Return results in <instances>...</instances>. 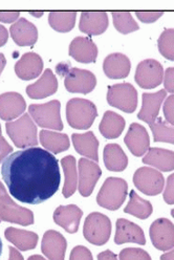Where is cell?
I'll use <instances>...</instances> for the list:
<instances>
[{"instance_id": "obj_1", "label": "cell", "mask_w": 174, "mask_h": 260, "mask_svg": "<svg viewBox=\"0 0 174 260\" xmlns=\"http://www.w3.org/2000/svg\"><path fill=\"white\" fill-rule=\"evenodd\" d=\"M2 174L12 197L29 205H39L53 198L61 183L58 159L39 147L8 155L3 161Z\"/></svg>"}, {"instance_id": "obj_33", "label": "cell", "mask_w": 174, "mask_h": 260, "mask_svg": "<svg viewBox=\"0 0 174 260\" xmlns=\"http://www.w3.org/2000/svg\"><path fill=\"white\" fill-rule=\"evenodd\" d=\"M6 237L13 241L16 246L20 247L21 249H31L36 246V242L38 240V236L35 233L26 232V231H19L9 228L6 231Z\"/></svg>"}, {"instance_id": "obj_30", "label": "cell", "mask_w": 174, "mask_h": 260, "mask_svg": "<svg viewBox=\"0 0 174 260\" xmlns=\"http://www.w3.org/2000/svg\"><path fill=\"white\" fill-rule=\"evenodd\" d=\"M153 211V207L149 201L143 200L134 190L130 191L129 203L125 207L124 212L133 215L140 219H147Z\"/></svg>"}, {"instance_id": "obj_40", "label": "cell", "mask_w": 174, "mask_h": 260, "mask_svg": "<svg viewBox=\"0 0 174 260\" xmlns=\"http://www.w3.org/2000/svg\"><path fill=\"white\" fill-rule=\"evenodd\" d=\"M164 201L168 205H174V173L167 178L166 189L164 191Z\"/></svg>"}, {"instance_id": "obj_16", "label": "cell", "mask_w": 174, "mask_h": 260, "mask_svg": "<svg viewBox=\"0 0 174 260\" xmlns=\"http://www.w3.org/2000/svg\"><path fill=\"white\" fill-rule=\"evenodd\" d=\"M167 95V91L165 89L159 90L154 93L144 92L142 95L143 99V105H142L141 111L138 112L137 118L141 121H144L147 124L151 125L159 118V112L161 105Z\"/></svg>"}, {"instance_id": "obj_17", "label": "cell", "mask_w": 174, "mask_h": 260, "mask_svg": "<svg viewBox=\"0 0 174 260\" xmlns=\"http://www.w3.org/2000/svg\"><path fill=\"white\" fill-rule=\"evenodd\" d=\"M83 216V211L76 205L60 206L54 213V220L66 232L74 234L78 231Z\"/></svg>"}, {"instance_id": "obj_50", "label": "cell", "mask_w": 174, "mask_h": 260, "mask_svg": "<svg viewBox=\"0 0 174 260\" xmlns=\"http://www.w3.org/2000/svg\"><path fill=\"white\" fill-rule=\"evenodd\" d=\"M3 249H4V243H3L2 238H0V256H2V254H3Z\"/></svg>"}, {"instance_id": "obj_43", "label": "cell", "mask_w": 174, "mask_h": 260, "mask_svg": "<svg viewBox=\"0 0 174 260\" xmlns=\"http://www.w3.org/2000/svg\"><path fill=\"white\" fill-rule=\"evenodd\" d=\"M19 15V12H0V21L11 23L16 19H18Z\"/></svg>"}, {"instance_id": "obj_46", "label": "cell", "mask_w": 174, "mask_h": 260, "mask_svg": "<svg viewBox=\"0 0 174 260\" xmlns=\"http://www.w3.org/2000/svg\"><path fill=\"white\" fill-rule=\"evenodd\" d=\"M8 39H9L8 29L4 25L0 24V47L4 46L7 43Z\"/></svg>"}, {"instance_id": "obj_39", "label": "cell", "mask_w": 174, "mask_h": 260, "mask_svg": "<svg viewBox=\"0 0 174 260\" xmlns=\"http://www.w3.org/2000/svg\"><path fill=\"white\" fill-rule=\"evenodd\" d=\"M163 111L166 118V122L174 126V94H171L167 98V100L164 103Z\"/></svg>"}, {"instance_id": "obj_26", "label": "cell", "mask_w": 174, "mask_h": 260, "mask_svg": "<svg viewBox=\"0 0 174 260\" xmlns=\"http://www.w3.org/2000/svg\"><path fill=\"white\" fill-rule=\"evenodd\" d=\"M105 167L109 171L122 172L128 166V157L118 144H107L103 150Z\"/></svg>"}, {"instance_id": "obj_9", "label": "cell", "mask_w": 174, "mask_h": 260, "mask_svg": "<svg viewBox=\"0 0 174 260\" xmlns=\"http://www.w3.org/2000/svg\"><path fill=\"white\" fill-rule=\"evenodd\" d=\"M164 78L163 65L154 59H146L137 64L134 80L140 87L155 88L162 84Z\"/></svg>"}, {"instance_id": "obj_22", "label": "cell", "mask_w": 174, "mask_h": 260, "mask_svg": "<svg viewBox=\"0 0 174 260\" xmlns=\"http://www.w3.org/2000/svg\"><path fill=\"white\" fill-rule=\"evenodd\" d=\"M43 61L36 53H26L15 64V73L22 80L35 79L42 73Z\"/></svg>"}, {"instance_id": "obj_37", "label": "cell", "mask_w": 174, "mask_h": 260, "mask_svg": "<svg viewBox=\"0 0 174 260\" xmlns=\"http://www.w3.org/2000/svg\"><path fill=\"white\" fill-rule=\"evenodd\" d=\"M120 260H151L150 255L142 249L126 248L119 255Z\"/></svg>"}, {"instance_id": "obj_4", "label": "cell", "mask_w": 174, "mask_h": 260, "mask_svg": "<svg viewBox=\"0 0 174 260\" xmlns=\"http://www.w3.org/2000/svg\"><path fill=\"white\" fill-rule=\"evenodd\" d=\"M127 194V182L120 177H108L98 193L97 203L102 208L116 211L121 208Z\"/></svg>"}, {"instance_id": "obj_32", "label": "cell", "mask_w": 174, "mask_h": 260, "mask_svg": "<svg viewBox=\"0 0 174 260\" xmlns=\"http://www.w3.org/2000/svg\"><path fill=\"white\" fill-rule=\"evenodd\" d=\"M76 12H51L49 23L52 28L60 32L71 31L76 23Z\"/></svg>"}, {"instance_id": "obj_10", "label": "cell", "mask_w": 174, "mask_h": 260, "mask_svg": "<svg viewBox=\"0 0 174 260\" xmlns=\"http://www.w3.org/2000/svg\"><path fill=\"white\" fill-rule=\"evenodd\" d=\"M133 184L142 193L154 197L163 192L165 178L161 171L154 168L141 167L133 174Z\"/></svg>"}, {"instance_id": "obj_49", "label": "cell", "mask_w": 174, "mask_h": 260, "mask_svg": "<svg viewBox=\"0 0 174 260\" xmlns=\"http://www.w3.org/2000/svg\"><path fill=\"white\" fill-rule=\"evenodd\" d=\"M5 142H6V140L2 136V126H0V145H2L3 143H5Z\"/></svg>"}, {"instance_id": "obj_2", "label": "cell", "mask_w": 174, "mask_h": 260, "mask_svg": "<svg viewBox=\"0 0 174 260\" xmlns=\"http://www.w3.org/2000/svg\"><path fill=\"white\" fill-rule=\"evenodd\" d=\"M57 73L64 76L65 88L73 93H89L97 85V79L91 72L71 68L68 63H60L56 68Z\"/></svg>"}, {"instance_id": "obj_36", "label": "cell", "mask_w": 174, "mask_h": 260, "mask_svg": "<svg viewBox=\"0 0 174 260\" xmlns=\"http://www.w3.org/2000/svg\"><path fill=\"white\" fill-rule=\"evenodd\" d=\"M157 46L163 57L174 61V28H167L162 32Z\"/></svg>"}, {"instance_id": "obj_25", "label": "cell", "mask_w": 174, "mask_h": 260, "mask_svg": "<svg viewBox=\"0 0 174 260\" xmlns=\"http://www.w3.org/2000/svg\"><path fill=\"white\" fill-rule=\"evenodd\" d=\"M146 165H150L160 171L169 172L174 170V151L153 147L148 150V153L142 159Z\"/></svg>"}, {"instance_id": "obj_51", "label": "cell", "mask_w": 174, "mask_h": 260, "mask_svg": "<svg viewBox=\"0 0 174 260\" xmlns=\"http://www.w3.org/2000/svg\"><path fill=\"white\" fill-rule=\"evenodd\" d=\"M171 215H172V217L174 218V209H173V210H171Z\"/></svg>"}, {"instance_id": "obj_19", "label": "cell", "mask_w": 174, "mask_h": 260, "mask_svg": "<svg viewBox=\"0 0 174 260\" xmlns=\"http://www.w3.org/2000/svg\"><path fill=\"white\" fill-rule=\"evenodd\" d=\"M58 90V80L52 70L47 69L36 83L26 87V94L30 99H44L56 93Z\"/></svg>"}, {"instance_id": "obj_41", "label": "cell", "mask_w": 174, "mask_h": 260, "mask_svg": "<svg viewBox=\"0 0 174 260\" xmlns=\"http://www.w3.org/2000/svg\"><path fill=\"white\" fill-rule=\"evenodd\" d=\"M163 12H136V17L142 21L146 23H152L163 16Z\"/></svg>"}, {"instance_id": "obj_11", "label": "cell", "mask_w": 174, "mask_h": 260, "mask_svg": "<svg viewBox=\"0 0 174 260\" xmlns=\"http://www.w3.org/2000/svg\"><path fill=\"white\" fill-rule=\"evenodd\" d=\"M79 193L88 198L102 175V170L98 162L87 158L79 159Z\"/></svg>"}, {"instance_id": "obj_13", "label": "cell", "mask_w": 174, "mask_h": 260, "mask_svg": "<svg viewBox=\"0 0 174 260\" xmlns=\"http://www.w3.org/2000/svg\"><path fill=\"white\" fill-rule=\"evenodd\" d=\"M124 143L129 151L135 156L144 155L150 149V138L144 126L132 123L128 133L124 139Z\"/></svg>"}, {"instance_id": "obj_23", "label": "cell", "mask_w": 174, "mask_h": 260, "mask_svg": "<svg viewBox=\"0 0 174 260\" xmlns=\"http://www.w3.org/2000/svg\"><path fill=\"white\" fill-rule=\"evenodd\" d=\"M103 70L109 79H124L130 73L131 63L124 54H110L104 60Z\"/></svg>"}, {"instance_id": "obj_6", "label": "cell", "mask_w": 174, "mask_h": 260, "mask_svg": "<svg viewBox=\"0 0 174 260\" xmlns=\"http://www.w3.org/2000/svg\"><path fill=\"white\" fill-rule=\"evenodd\" d=\"M83 235L91 245L104 246L112 235V221L100 212H92L84 221Z\"/></svg>"}, {"instance_id": "obj_27", "label": "cell", "mask_w": 174, "mask_h": 260, "mask_svg": "<svg viewBox=\"0 0 174 260\" xmlns=\"http://www.w3.org/2000/svg\"><path fill=\"white\" fill-rule=\"evenodd\" d=\"M66 240L56 231H47L44 234L42 251L52 260H64Z\"/></svg>"}, {"instance_id": "obj_31", "label": "cell", "mask_w": 174, "mask_h": 260, "mask_svg": "<svg viewBox=\"0 0 174 260\" xmlns=\"http://www.w3.org/2000/svg\"><path fill=\"white\" fill-rule=\"evenodd\" d=\"M61 164L65 174V183H64V188H63L62 193L64 195V198L68 199L75 193L78 186V172L76 167V158L73 155H67L62 158Z\"/></svg>"}, {"instance_id": "obj_35", "label": "cell", "mask_w": 174, "mask_h": 260, "mask_svg": "<svg viewBox=\"0 0 174 260\" xmlns=\"http://www.w3.org/2000/svg\"><path fill=\"white\" fill-rule=\"evenodd\" d=\"M114 24L118 31L121 34H129L134 30H137L140 26L133 19L131 13L129 12H113Z\"/></svg>"}, {"instance_id": "obj_48", "label": "cell", "mask_w": 174, "mask_h": 260, "mask_svg": "<svg viewBox=\"0 0 174 260\" xmlns=\"http://www.w3.org/2000/svg\"><path fill=\"white\" fill-rule=\"evenodd\" d=\"M161 260H174V249L161 256Z\"/></svg>"}, {"instance_id": "obj_5", "label": "cell", "mask_w": 174, "mask_h": 260, "mask_svg": "<svg viewBox=\"0 0 174 260\" xmlns=\"http://www.w3.org/2000/svg\"><path fill=\"white\" fill-rule=\"evenodd\" d=\"M6 129L9 137L18 148H30L37 145V126L28 113L18 120L8 122Z\"/></svg>"}, {"instance_id": "obj_34", "label": "cell", "mask_w": 174, "mask_h": 260, "mask_svg": "<svg viewBox=\"0 0 174 260\" xmlns=\"http://www.w3.org/2000/svg\"><path fill=\"white\" fill-rule=\"evenodd\" d=\"M153 134L154 142H163L174 145V126L164 121L162 118H157L154 123L150 125Z\"/></svg>"}, {"instance_id": "obj_12", "label": "cell", "mask_w": 174, "mask_h": 260, "mask_svg": "<svg viewBox=\"0 0 174 260\" xmlns=\"http://www.w3.org/2000/svg\"><path fill=\"white\" fill-rule=\"evenodd\" d=\"M150 239L155 249L166 252L174 248V224L167 218L154 220L149 229Z\"/></svg>"}, {"instance_id": "obj_44", "label": "cell", "mask_w": 174, "mask_h": 260, "mask_svg": "<svg viewBox=\"0 0 174 260\" xmlns=\"http://www.w3.org/2000/svg\"><path fill=\"white\" fill-rule=\"evenodd\" d=\"M98 260H118V256L110 250H106L98 255Z\"/></svg>"}, {"instance_id": "obj_21", "label": "cell", "mask_w": 174, "mask_h": 260, "mask_svg": "<svg viewBox=\"0 0 174 260\" xmlns=\"http://www.w3.org/2000/svg\"><path fill=\"white\" fill-rule=\"evenodd\" d=\"M108 27V16L106 12H83L81 14L79 28L89 36H98Z\"/></svg>"}, {"instance_id": "obj_20", "label": "cell", "mask_w": 174, "mask_h": 260, "mask_svg": "<svg viewBox=\"0 0 174 260\" xmlns=\"http://www.w3.org/2000/svg\"><path fill=\"white\" fill-rule=\"evenodd\" d=\"M14 42L19 46H31L38 40L37 27L25 18H20L10 27Z\"/></svg>"}, {"instance_id": "obj_29", "label": "cell", "mask_w": 174, "mask_h": 260, "mask_svg": "<svg viewBox=\"0 0 174 260\" xmlns=\"http://www.w3.org/2000/svg\"><path fill=\"white\" fill-rule=\"evenodd\" d=\"M40 142L47 151H52L56 154L66 151L69 148V139L65 134H58L49 132V130H41Z\"/></svg>"}, {"instance_id": "obj_38", "label": "cell", "mask_w": 174, "mask_h": 260, "mask_svg": "<svg viewBox=\"0 0 174 260\" xmlns=\"http://www.w3.org/2000/svg\"><path fill=\"white\" fill-rule=\"evenodd\" d=\"M69 260H93L89 249L84 246H77L71 253Z\"/></svg>"}, {"instance_id": "obj_42", "label": "cell", "mask_w": 174, "mask_h": 260, "mask_svg": "<svg viewBox=\"0 0 174 260\" xmlns=\"http://www.w3.org/2000/svg\"><path fill=\"white\" fill-rule=\"evenodd\" d=\"M165 90L174 93V68H169L165 72L164 76Z\"/></svg>"}, {"instance_id": "obj_45", "label": "cell", "mask_w": 174, "mask_h": 260, "mask_svg": "<svg viewBox=\"0 0 174 260\" xmlns=\"http://www.w3.org/2000/svg\"><path fill=\"white\" fill-rule=\"evenodd\" d=\"M12 151H13V148L8 143L4 144L3 146H0V161H2V159L6 158L7 155Z\"/></svg>"}, {"instance_id": "obj_24", "label": "cell", "mask_w": 174, "mask_h": 260, "mask_svg": "<svg viewBox=\"0 0 174 260\" xmlns=\"http://www.w3.org/2000/svg\"><path fill=\"white\" fill-rule=\"evenodd\" d=\"M73 144L76 151L93 161H99V141L91 132L86 134H74L72 136Z\"/></svg>"}, {"instance_id": "obj_3", "label": "cell", "mask_w": 174, "mask_h": 260, "mask_svg": "<svg viewBox=\"0 0 174 260\" xmlns=\"http://www.w3.org/2000/svg\"><path fill=\"white\" fill-rule=\"evenodd\" d=\"M97 117V107L89 100L74 98L66 104V119L75 129H88Z\"/></svg>"}, {"instance_id": "obj_18", "label": "cell", "mask_w": 174, "mask_h": 260, "mask_svg": "<svg viewBox=\"0 0 174 260\" xmlns=\"http://www.w3.org/2000/svg\"><path fill=\"white\" fill-rule=\"evenodd\" d=\"M69 56L81 63H93L97 61L98 47L87 37H77L69 45Z\"/></svg>"}, {"instance_id": "obj_7", "label": "cell", "mask_w": 174, "mask_h": 260, "mask_svg": "<svg viewBox=\"0 0 174 260\" xmlns=\"http://www.w3.org/2000/svg\"><path fill=\"white\" fill-rule=\"evenodd\" d=\"M60 108L61 103L58 100H53L45 104L29 105L28 113L38 126L60 132L64 127L61 120Z\"/></svg>"}, {"instance_id": "obj_8", "label": "cell", "mask_w": 174, "mask_h": 260, "mask_svg": "<svg viewBox=\"0 0 174 260\" xmlns=\"http://www.w3.org/2000/svg\"><path fill=\"white\" fill-rule=\"evenodd\" d=\"M137 91L130 83H120L108 87L107 102L124 112L132 113L137 107Z\"/></svg>"}, {"instance_id": "obj_15", "label": "cell", "mask_w": 174, "mask_h": 260, "mask_svg": "<svg viewBox=\"0 0 174 260\" xmlns=\"http://www.w3.org/2000/svg\"><path fill=\"white\" fill-rule=\"evenodd\" d=\"M26 103L18 92H5L0 94V119L11 121L24 112Z\"/></svg>"}, {"instance_id": "obj_14", "label": "cell", "mask_w": 174, "mask_h": 260, "mask_svg": "<svg viewBox=\"0 0 174 260\" xmlns=\"http://www.w3.org/2000/svg\"><path fill=\"white\" fill-rule=\"evenodd\" d=\"M116 245H123V243L126 242L137 243V245L141 246L146 245L144 231L138 224L125 218H119L116 223Z\"/></svg>"}, {"instance_id": "obj_47", "label": "cell", "mask_w": 174, "mask_h": 260, "mask_svg": "<svg viewBox=\"0 0 174 260\" xmlns=\"http://www.w3.org/2000/svg\"><path fill=\"white\" fill-rule=\"evenodd\" d=\"M6 65H7V59L4 54L0 53V75H2V73L4 72Z\"/></svg>"}, {"instance_id": "obj_28", "label": "cell", "mask_w": 174, "mask_h": 260, "mask_svg": "<svg viewBox=\"0 0 174 260\" xmlns=\"http://www.w3.org/2000/svg\"><path fill=\"white\" fill-rule=\"evenodd\" d=\"M125 120L122 116L114 111H106L103 116V119L100 123L99 129L102 136L108 140L117 139L121 136L125 128Z\"/></svg>"}]
</instances>
